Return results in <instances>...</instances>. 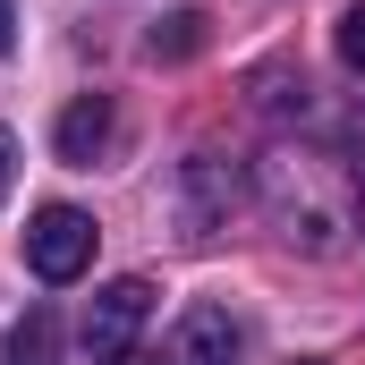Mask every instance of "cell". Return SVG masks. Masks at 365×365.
<instances>
[{"instance_id": "6da1fadb", "label": "cell", "mask_w": 365, "mask_h": 365, "mask_svg": "<svg viewBox=\"0 0 365 365\" xmlns=\"http://www.w3.org/2000/svg\"><path fill=\"white\" fill-rule=\"evenodd\" d=\"M93 212H77V204H43L34 221H26V272L43 280V289H68V280L93 264Z\"/></svg>"}, {"instance_id": "7a4b0ae2", "label": "cell", "mask_w": 365, "mask_h": 365, "mask_svg": "<svg viewBox=\"0 0 365 365\" xmlns=\"http://www.w3.org/2000/svg\"><path fill=\"white\" fill-rule=\"evenodd\" d=\"M145 314H153V289H145V280H110V289H93V306H86V357L93 365H128Z\"/></svg>"}, {"instance_id": "3957f363", "label": "cell", "mask_w": 365, "mask_h": 365, "mask_svg": "<svg viewBox=\"0 0 365 365\" xmlns=\"http://www.w3.org/2000/svg\"><path fill=\"white\" fill-rule=\"evenodd\" d=\"M238 357V323L230 306H187L179 331H170V365H230Z\"/></svg>"}, {"instance_id": "277c9868", "label": "cell", "mask_w": 365, "mask_h": 365, "mask_svg": "<svg viewBox=\"0 0 365 365\" xmlns=\"http://www.w3.org/2000/svg\"><path fill=\"white\" fill-rule=\"evenodd\" d=\"M110 128H119V119H110V102H102V93L68 102V110H60V162H68V170H93V153L110 145Z\"/></svg>"}, {"instance_id": "5b68a950", "label": "cell", "mask_w": 365, "mask_h": 365, "mask_svg": "<svg viewBox=\"0 0 365 365\" xmlns=\"http://www.w3.org/2000/svg\"><path fill=\"white\" fill-rule=\"evenodd\" d=\"M187 195H195V204H187V230L204 238V230H212V212L238 195V179H221V162H187Z\"/></svg>"}, {"instance_id": "8992f818", "label": "cell", "mask_w": 365, "mask_h": 365, "mask_svg": "<svg viewBox=\"0 0 365 365\" xmlns=\"http://www.w3.org/2000/svg\"><path fill=\"white\" fill-rule=\"evenodd\" d=\"M0 365H51V314H43V306L9 323V340H0Z\"/></svg>"}, {"instance_id": "52a82bcc", "label": "cell", "mask_w": 365, "mask_h": 365, "mask_svg": "<svg viewBox=\"0 0 365 365\" xmlns=\"http://www.w3.org/2000/svg\"><path fill=\"white\" fill-rule=\"evenodd\" d=\"M204 26H212L204 9H179V17H162V26H153V60H195V51H204Z\"/></svg>"}, {"instance_id": "ba28073f", "label": "cell", "mask_w": 365, "mask_h": 365, "mask_svg": "<svg viewBox=\"0 0 365 365\" xmlns=\"http://www.w3.org/2000/svg\"><path fill=\"white\" fill-rule=\"evenodd\" d=\"M340 60L365 77V0H349V9H340Z\"/></svg>"}, {"instance_id": "9c48e42d", "label": "cell", "mask_w": 365, "mask_h": 365, "mask_svg": "<svg viewBox=\"0 0 365 365\" xmlns=\"http://www.w3.org/2000/svg\"><path fill=\"white\" fill-rule=\"evenodd\" d=\"M9 179H17V145H9V128H0V204H9Z\"/></svg>"}, {"instance_id": "30bf717a", "label": "cell", "mask_w": 365, "mask_h": 365, "mask_svg": "<svg viewBox=\"0 0 365 365\" xmlns=\"http://www.w3.org/2000/svg\"><path fill=\"white\" fill-rule=\"evenodd\" d=\"M17 43V0H0V51Z\"/></svg>"}]
</instances>
